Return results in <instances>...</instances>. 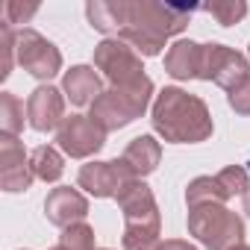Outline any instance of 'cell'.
I'll use <instances>...</instances> for the list:
<instances>
[{
    "instance_id": "obj_9",
    "label": "cell",
    "mask_w": 250,
    "mask_h": 250,
    "mask_svg": "<svg viewBox=\"0 0 250 250\" xmlns=\"http://www.w3.org/2000/svg\"><path fill=\"white\" fill-rule=\"evenodd\" d=\"M56 145L65 156L71 159H88L106 145V133L88 115H71L62 121V127L56 130Z\"/></svg>"
},
{
    "instance_id": "obj_21",
    "label": "cell",
    "mask_w": 250,
    "mask_h": 250,
    "mask_svg": "<svg viewBox=\"0 0 250 250\" xmlns=\"http://www.w3.org/2000/svg\"><path fill=\"white\" fill-rule=\"evenodd\" d=\"M200 9L209 12L221 27H232L247 15V3H241V0H215V3H203Z\"/></svg>"
},
{
    "instance_id": "obj_14",
    "label": "cell",
    "mask_w": 250,
    "mask_h": 250,
    "mask_svg": "<svg viewBox=\"0 0 250 250\" xmlns=\"http://www.w3.org/2000/svg\"><path fill=\"white\" fill-rule=\"evenodd\" d=\"M62 94L74 106H91L103 94V83H100V77L91 65H74L62 77Z\"/></svg>"
},
{
    "instance_id": "obj_26",
    "label": "cell",
    "mask_w": 250,
    "mask_h": 250,
    "mask_svg": "<svg viewBox=\"0 0 250 250\" xmlns=\"http://www.w3.org/2000/svg\"><path fill=\"white\" fill-rule=\"evenodd\" d=\"M227 103H229L232 112H238V115H250V77H247L244 83H238L232 91H227Z\"/></svg>"
},
{
    "instance_id": "obj_30",
    "label": "cell",
    "mask_w": 250,
    "mask_h": 250,
    "mask_svg": "<svg viewBox=\"0 0 250 250\" xmlns=\"http://www.w3.org/2000/svg\"><path fill=\"white\" fill-rule=\"evenodd\" d=\"M232 250H250V244H238V247H232Z\"/></svg>"
},
{
    "instance_id": "obj_2",
    "label": "cell",
    "mask_w": 250,
    "mask_h": 250,
    "mask_svg": "<svg viewBox=\"0 0 250 250\" xmlns=\"http://www.w3.org/2000/svg\"><path fill=\"white\" fill-rule=\"evenodd\" d=\"M153 130L171 145H200L212 136V115L209 106L177 85H168L153 100Z\"/></svg>"
},
{
    "instance_id": "obj_28",
    "label": "cell",
    "mask_w": 250,
    "mask_h": 250,
    "mask_svg": "<svg viewBox=\"0 0 250 250\" xmlns=\"http://www.w3.org/2000/svg\"><path fill=\"white\" fill-rule=\"evenodd\" d=\"M162 250H197V247H194V244H188V241H183V238H168Z\"/></svg>"
},
{
    "instance_id": "obj_15",
    "label": "cell",
    "mask_w": 250,
    "mask_h": 250,
    "mask_svg": "<svg viewBox=\"0 0 250 250\" xmlns=\"http://www.w3.org/2000/svg\"><path fill=\"white\" fill-rule=\"evenodd\" d=\"M85 15L97 33L118 39L130 21V0H91L85 6Z\"/></svg>"
},
{
    "instance_id": "obj_5",
    "label": "cell",
    "mask_w": 250,
    "mask_h": 250,
    "mask_svg": "<svg viewBox=\"0 0 250 250\" xmlns=\"http://www.w3.org/2000/svg\"><path fill=\"white\" fill-rule=\"evenodd\" d=\"M94 68L103 71V77L112 85H133L147 77L142 56L121 39H103L94 47Z\"/></svg>"
},
{
    "instance_id": "obj_17",
    "label": "cell",
    "mask_w": 250,
    "mask_h": 250,
    "mask_svg": "<svg viewBox=\"0 0 250 250\" xmlns=\"http://www.w3.org/2000/svg\"><path fill=\"white\" fill-rule=\"evenodd\" d=\"M121 159H124V165H127L142 180V177H147V174H153L159 168L162 147H159V142L153 136H139V139H133L127 147H124Z\"/></svg>"
},
{
    "instance_id": "obj_13",
    "label": "cell",
    "mask_w": 250,
    "mask_h": 250,
    "mask_svg": "<svg viewBox=\"0 0 250 250\" xmlns=\"http://www.w3.org/2000/svg\"><path fill=\"white\" fill-rule=\"evenodd\" d=\"M44 215H47V221L53 224V227H71V224H80V221H85V215H88V200L77 191V188H71V186H59V188H53L50 194H47V200H44Z\"/></svg>"
},
{
    "instance_id": "obj_8",
    "label": "cell",
    "mask_w": 250,
    "mask_h": 250,
    "mask_svg": "<svg viewBox=\"0 0 250 250\" xmlns=\"http://www.w3.org/2000/svg\"><path fill=\"white\" fill-rule=\"evenodd\" d=\"M247 77H250L247 56H241L238 50H232L227 44H203V62H200L197 80H206V83H215V85L232 91Z\"/></svg>"
},
{
    "instance_id": "obj_33",
    "label": "cell",
    "mask_w": 250,
    "mask_h": 250,
    "mask_svg": "<svg viewBox=\"0 0 250 250\" xmlns=\"http://www.w3.org/2000/svg\"><path fill=\"white\" fill-rule=\"evenodd\" d=\"M100 250H109V247H100Z\"/></svg>"
},
{
    "instance_id": "obj_4",
    "label": "cell",
    "mask_w": 250,
    "mask_h": 250,
    "mask_svg": "<svg viewBox=\"0 0 250 250\" xmlns=\"http://www.w3.org/2000/svg\"><path fill=\"white\" fill-rule=\"evenodd\" d=\"M188 232L206 250H232L244 244V221L224 203H206L188 209Z\"/></svg>"
},
{
    "instance_id": "obj_25",
    "label": "cell",
    "mask_w": 250,
    "mask_h": 250,
    "mask_svg": "<svg viewBox=\"0 0 250 250\" xmlns=\"http://www.w3.org/2000/svg\"><path fill=\"white\" fill-rule=\"evenodd\" d=\"M218 180L224 183V188H227V194H229V197H235V194H244V191L250 188L247 168H241V165H227L224 171H218Z\"/></svg>"
},
{
    "instance_id": "obj_18",
    "label": "cell",
    "mask_w": 250,
    "mask_h": 250,
    "mask_svg": "<svg viewBox=\"0 0 250 250\" xmlns=\"http://www.w3.org/2000/svg\"><path fill=\"white\" fill-rule=\"evenodd\" d=\"M227 200H229V194H227L224 183L218 180V174H215V177H197V180H191L188 188H186V203H188V209L206 206V203H227Z\"/></svg>"
},
{
    "instance_id": "obj_16",
    "label": "cell",
    "mask_w": 250,
    "mask_h": 250,
    "mask_svg": "<svg viewBox=\"0 0 250 250\" xmlns=\"http://www.w3.org/2000/svg\"><path fill=\"white\" fill-rule=\"evenodd\" d=\"M200 62H203V44L197 42H177L165 53V74L174 80H197L200 77Z\"/></svg>"
},
{
    "instance_id": "obj_12",
    "label": "cell",
    "mask_w": 250,
    "mask_h": 250,
    "mask_svg": "<svg viewBox=\"0 0 250 250\" xmlns=\"http://www.w3.org/2000/svg\"><path fill=\"white\" fill-rule=\"evenodd\" d=\"M27 118L36 133L59 130L65 121V94L56 85H39L27 97Z\"/></svg>"
},
{
    "instance_id": "obj_19",
    "label": "cell",
    "mask_w": 250,
    "mask_h": 250,
    "mask_svg": "<svg viewBox=\"0 0 250 250\" xmlns=\"http://www.w3.org/2000/svg\"><path fill=\"white\" fill-rule=\"evenodd\" d=\"M30 165H33V174L44 183H56L62 174H65V159L56 147L50 145H39L33 153H30Z\"/></svg>"
},
{
    "instance_id": "obj_31",
    "label": "cell",
    "mask_w": 250,
    "mask_h": 250,
    "mask_svg": "<svg viewBox=\"0 0 250 250\" xmlns=\"http://www.w3.org/2000/svg\"><path fill=\"white\" fill-rule=\"evenodd\" d=\"M50 250H62V247H59V244H56V247H50Z\"/></svg>"
},
{
    "instance_id": "obj_10",
    "label": "cell",
    "mask_w": 250,
    "mask_h": 250,
    "mask_svg": "<svg viewBox=\"0 0 250 250\" xmlns=\"http://www.w3.org/2000/svg\"><path fill=\"white\" fill-rule=\"evenodd\" d=\"M130 180H139L124 159H112V162H88L80 168L77 174V186L85 188L94 197H118V191L127 186Z\"/></svg>"
},
{
    "instance_id": "obj_22",
    "label": "cell",
    "mask_w": 250,
    "mask_h": 250,
    "mask_svg": "<svg viewBox=\"0 0 250 250\" xmlns=\"http://www.w3.org/2000/svg\"><path fill=\"white\" fill-rule=\"evenodd\" d=\"M59 247H62V250H97V247H94V229H91L85 221L71 224V227L62 229Z\"/></svg>"
},
{
    "instance_id": "obj_3",
    "label": "cell",
    "mask_w": 250,
    "mask_h": 250,
    "mask_svg": "<svg viewBox=\"0 0 250 250\" xmlns=\"http://www.w3.org/2000/svg\"><path fill=\"white\" fill-rule=\"evenodd\" d=\"M153 97V80L145 77L133 85H112L91 103V121L103 133H118L145 115Z\"/></svg>"
},
{
    "instance_id": "obj_29",
    "label": "cell",
    "mask_w": 250,
    "mask_h": 250,
    "mask_svg": "<svg viewBox=\"0 0 250 250\" xmlns=\"http://www.w3.org/2000/svg\"><path fill=\"white\" fill-rule=\"evenodd\" d=\"M241 206H244V212L250 215V188H247V191L241 194Z\"/></svg>"
},
{
    "instance_id": "obj_23",
    "label": "cell",
    "mask_w": 250,
    "mask_h": 250,
    "mask_svg": "<svg viewBox=\"0 0 250 250\" xmlns=\"http://www.w3.org/2000/svg\"><path fill=\"white\" fill-rule=\"evenodd\" d=\"M15 47H18V33L3 21L0 24V80H6L12 74V62L18 59Z\"/></svg>"
},
{
    "instance_id": "obj_24",
    "label": "cell",
    "mask_w": 250,
    "mask_h": 250,
    "mask_svg": "<svg viewBox=\"0 0 250 250\" xmlns=\"http://www.w3.org/2000/svg\"><path fill=\"white\" fill-rule=\"evenodd\" d=\"M165 241L159 232H145V229H124V250H162Z\"/></svg>"
},
{
    "instance_id": "obj_32",
    "label": "cell",
    "mask_w": 250,
    "mask_h": 250,
    "mask_svg": "<svg viewBox=\"0 0 250 250\" xmlns=\"http://www.w3.org/2000/svg\"><path fill=\"white\" fill-rule=\"evenodd\" d=\"M247 56H250V47H247Z\"/></svg>"
},
{
    "instance_id": "obj_27",
    "label": "cell",
    "mask_w": 250,
    "mask_h": 250,
    "mask_svg": "<svg viewBox=\"0 0 250 250\" xmlns=\"http://www.w3.org/2000/svg\"><path fill=\"white\" fill-rule=\"evenodd\" d=\"M36 12H39V6H36V3H33V6H21V3H15V0H12V3H6V6H3V15H6L3 21H6L9 27H15V24H27Z\"/></svg>"
},
{
    "instance_id": "obj_11",
    "label": "cell",
    "mask_w": 250,
    "mask_h": 250,
    "mask_svg": "<svg viewBox=\"0 0 250 250\" xmlns=\"http://www.w3.org/2000/svg\"><path fill=\"white\" fill-rule=\"evenodd\" d=\"M33 165L24 145L12 136H0V186L3 191H27L33 186Z\"/></svg>"
},
{
    "instance_id": "obj_20",
    "label": "cell",
    "mask_w": 250,
    "mask_h": 250,
    "mask_svg": "<svg viewBox=\"0 0 250 250\" xmlns=\"http://www.w3.org/2000/svg\"><path fill=\"white\" fill-rule=\"evenodd\" d=\"M24 130V106L12 91H0V136H12Z\"/></svg>"
},
{
    "instance_id": "obj_6",
    "label": "cell",
    "mask_w": 250,
    "mask_h": 250,
    "mask_svg": "<svg viewBox=\"0 0 250 250\" xmlns=\"http://www.w3.org/2000/svg\"><path fill=\"white\" fill-rule=\"evenodd\" d=\"M118 206L124 212V229H145V232H159L162 215L156 206V197L145 180H130L118 191Z\"/></svg>"
},
{
    "instance_id": "obj_1",
    "label": "cell",
    "mask_w": 250,
    "mask_h": 250,
    "mask_svg": "<svg viewBox=\"0 0 250 250\" xmlns=\"http://www.w3.org/2000/svg\"><path fill=\"white\" fill-rule=\"evenodd\" d=\"M194 3H159V0H136L130 3V21L121 30V42H127L142 56H159L165 42L183 33L191 21Z\"/></svg>"
},
{
    "instance_id": "obj_7",
    "label": "cell",
    "mask_w": 250,
    "mask_h": 250,
    "mask_svg": "<svg viewBox=\"0 0 250 250\" xmlns=\"http://www.w3.org/2000/svg\"><path fill=\"white\" fill-rule=\"evenodd\" d=\"M15 53H18V65L27 74H33L36 80H50V77H56L62 71V53H59V47L53 42H47L33 27L18 30V47H15Z\"/></svg>"
}]
</instances>
